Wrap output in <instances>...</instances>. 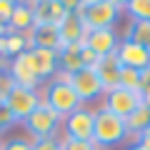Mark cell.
<instances>
[{"label": "cell", "mask_w": 150, "mask_h": 150, "mask_svg": "<svg viewBox=\"0 0 150 150\" xmlns=\"http://www.w3.org/2000/svg\"><path fill=\"white\" fill-rule=\"evenodd\" d=\"M63 128H65V138L93 143V133H95V110L80 105L75 112H70L68 118L63 120Z\"/></svg>", "instance_id": "6"}, {"label": "cell", "mask_w": 150, "mask_h": 150, "mask_svg": "<svg viewBox=\"0 0 150 150\" xmlns=\"http://www.w3.org/2000/svg\"><path fill=\"white\" fill-rule=\"evenodd\" d=\"M125 38L133 40V43H138V45H145L150 50V23L148 20H133Z\"/></svg>", "instance_id": "19"}, {"label": "cell", "mask_w": 150, "mask_h": 150, "mask_svg": "<svg viewBox=\"0 0 150 150\" xmlns=\"http://www.w3.org/2000/svg\"><path fill=\"white\" fill-rule=\"evenodd\" d=\"M43 100L48 103V105L53 108V110L58 112L63 120L68 118L70 112H75L78 108L83 105L80 98L75 95V90L70 88V83H68V80H50V83H48V88H45Z\"/></svg>", "instance_id": "3"}, {"label": "cell", "mask_w": 150, "mask_h": 150, "mask_svg": "<svg viewBox=\"0 0 150 150\" xmlns=\"http://www.w3.org/2000/svg\"><path fill=\"white\" fill-rule=\"evenodd\" d=\"M15 88L13 78L8 75V70H0V103H5V98L10 95V90Z\"/></svg>", "instance_id": "25"}, {"label": "cell", "mask_w": 150, "mask_h": 150, "mask_svg": "<svg viewBox=\"0 0 150 150\" xmlns=\"http://www.w3.org/2000/svg\"><path fill=\"white\" fill-rule=\"evenodd\" d=\"M8 33H10V28H8V25H5V23L0 20V38H3V35H8Z\"/></svg>", "instance_id": "33"}, {"label": "cell", "mask_w": 150, "mask_h": 150, "mask_svg": "<svg viewBox=\"0 0 150 150\" xmlns=\"http://www.w3.org/2000/svg\"><path fill=\"white\" fill-rule=\"evenodd\" d=\"M143 105L150 110V93H143Z\"/></svg>", "instance_id": "34"}, {"label": "cell", "mask_w": 150, "mask_h": 150, "mask_svg": "<svg viewBox=\"0 0 150 150\" xmlns=\"http://www.w3.org/2000/svg\"><path fill=\"white\" fill-rule=\"evenodd\" d=\"M33 13H35V25H60L68 18L63 0H38L33 3Z\"/></svg>", "instance_id": "12"}, {"label": "cell", "mask_w": 150, "mask_h": 150, "mask_svg": "<svg viewBox=\"0 0 150 150\" xmlns=\"http://www.w3.org/2000/svg\"><path fill=\"white\" fill-rule=\"evenodd\" d=\"M10 125H15V118L10 115V110H8L5 103H0V133H3V130H8Z\"/></svg>", "instance_id": "28"}, {"label": "cell", "mask_w": 150, "mask_h": 150, "mask_svg": "<svg viewBox=\"0 0 150 150\" xmlns=\"http://www.w3.org/2000/svg\"><path fill=\"white\" fill-rule=\"evenodd\" d=\"M40 103H43V93L40 90L20 88V85H15L10 90V95L5 98V105L10 110V115L15 118V123H25L33 112L40 108Z\"/></svg>", "instance_id": "4"}, {"label": "cell", "mask_w": 150, "mask_h": 150, "mask_svg": "<svg viewBox=\"0 0 150 150\" xmlns=\"http://www.w3.org/2000/svg\"><path fill=\"white\" fill-rule=\"evenodd\" d=\"M60 123H63V118H60L58 112L43 100V103H40V108H38V110L33 112L23 125H25L28 133H30V140H43V138H55Z\"/></svg>", "instance_id": "5"}, {"label": "cell", "mask_w": 150, "mask_h": 150, "mask_svg": "<svg viewBox=\"0 0 150 150\" xmlns=\"http://www.w3.org/2000/svg\"><path fill=\"white\" fill-rule=\"evenodd\" d=\"M140 143H143V145H148V148H150V128L145 130L143 135H140Z\"/></svg>", "instance_id": "32"}, {"label": "cell", "mask_w": 150, "mask_h": 150, "mask_svg": "<svg viewBox=\"0 0 150 150\" xmlns=\"http://www.w3.org/2000/svg\"><path fill=\"white\" fill-rule=\"evenodd\" d=\"M98 60H100V55H95L93 50L83 48V68H95V65H98Z\"/></svg>", "instance_id": "29"}, {"label": "cell", "mask_w": 150, "mask_h": 150, "mask_svg": "<svg viewBox=\"0 0 150 150\" xmlns=\"http://www.w3.org/2000/svg\"><path fill=\"white\" fill-rule=\"evenodd\" d=\"M30 53H33V63H35V73L40 78V83L55 78V73H58V53L45 50V48H33Z\"/></svg>", "instance_id": "15"}, {"label": "cell", "mask_w": 150, "mask_h": 150, "mask_svg": "<svg viewBox=\"0 0 150 150\" xmlns=\"http://www.w3.org/2000/svg\"><path fill=\"white\" fill-rule=\"evenodd\" d=\"M118 60L123 68H133V70H145L150 68V50L145 45H138L128 38H123L118 45Z\"/></svg>", "instance_id": "10"}, {"label": "cell", "mask_w": 150, "mask_h": 150, "mask_svg": "<svg viewBox=\"0 0 150 150\" xmlns=\"http://www.w3.org/2000/svg\"><path fill=\"white\" fill-rule=\"evenodd\" d=\"M143 105V93L138 90H125V88H112L110 93H105V100H103V108L110 112H115L118 118H128L130 112H135Z\"/></svg>", "instance_id": "7"}, {"label": "cell", "mask_w": 150, "mask_h": 150, "mask_svg": "<svg viewBox=\"0 0 150 150\" xmlns=\"http://www.w3.org/2000/svg\"><path fill=\"white\" fill-rule=\"evenodd\" d=\"M123 10L125 3L118 0H80L75 13L83 18L88 30H100V28H112Z\"/></svg>", "instance_id": "1"}, {"label": "cell", "mask_w": 150, "mask_h": 150, "mask_svg": "<svg viewBox=\"0 0 150 150\" xmlns=\"http://www.w3.org/2000/svg\"><path fill=\"white\" fill-rule=\"evenodd\" d=\"M83 48H85V43H75L58 50V70H63L68 75L83 70Z\"/></svg>", "instance_id": "16"}, {"label": "cell", "mask_w": 150, "mask_h": 150, "mask_svg": "<svg viewBox=\"0 0 150 150\" xmlns=\"http://www.w3.org/2000/svg\"><path fill=\"white\" fill-rule=\"evenodd\" d=\"M125 13L133 20H148L150 23V0H128L125 3Z\"/></svg>", "instance_id": "21"}, {"label": "cell", "mask_w": 150, "mask_h": 150, "mask_svg": "<svg viewBox=\"0 0 150 150\" xmlns=\"http://www.w3.org/2000/svg\"><path fill=\"white\" fill-rule=\"evenodd\" d=\"M15 0H0V20L5 23H10V18H13V13H15Z\"/></svg>", "instance_id": "26"}, {"label": "cell", "mask_w": 150, "mask_h": 150, "mask_svg": "<svg viewBox=\"0 0 150 150\" xmlns=\"http://www.w3.org/2000/svg\"><path fill=\"white\" fill-rule=\"evenodd\" d=\"M118 45H120V38L115 33V28H100V30H88L85 35V48L93 50L95 55H110V53H118Z\"/></svg>", "instance_id": "11"}, {"label": "cell", "mask_w": 150, "mask_h": 150, "mask_svg": "<svg viewBox=\"0 0 150 150\" xmlns=\"http://www.w3.org/2000/svg\"><path fill=\"white\" fill-rule=\"evenodd\" d=\"M120 88H125V90H138L140 93V70L123 68V73H120Z\"/></svg>", "instance_id": "22"}, {"label": "cell", "mask_w": 150, "mask_h": 150, "mask_svg": "<svg viewBox=\"0 0 150 150\" xmlns=\"http://www.w3.org/2000/svg\"><path fill=\"white\" fill-rule=\"evenodd\" d=\"M128 140V128L125 120L118 118L115 112L98 108L95 110V133H93V143L100 150H110L115 145H123Z\"/></svg>", "instance_id": "2"}, {"label": "cell", "mask_w": 150, "mask_h": 150, "mask_svg": "<svg viewBox=\"0 0 150 150\" xmlns=\"http://www.w3.org/2000/svg\"><path fill=\"white\" fill-rule=\"evenodd\" d=\"M60 150H100L95 143H85V140H70L60 138Z\"/></svg>", "instance_id": "23"}, {"label": "cell", "mask_w": 150, "mask_h": 150, "mask_svg": "<svg viewBox=\"0 0 150 150\" xmlns=\"http://www.w3.org/2000/svg\"><path fill=\"white\" fill-rule=\"evenodd\" d=\"M70 88L75 90V95L80 98L83 105L98 100L100 95H105L103 83H100V78H98L95 68H83V70H78V73H73L70 75Z\"/></svg>", "instance_id": "8"}, {"label": "cell", "mask_w": 150, "mask_h": 150, "mask_svg": "<svg viewBox=\"0 0 150 150\" xmlns=\"http://www.w3.org/2000/svg\"><path fill=\"white\" fill-rule=\"evenodd\" d=\"M95 73L103 83V90L110 93L112 88L120 85V73H123V65L118 60V53H110V55H103L95 65Z\"/></svg>", "instance_id": "13"}, {"label": "cell", "mask_w": 150, "mask_h": 150, "mask_svg": "<svg viewBox=\"0 0 150 150\" xmlns=\"http://www.w3.org/2000/svg\"><path fill=\"white\" fill-rule=\"evenodd\" d=\"M125 150H150V148H148V145H143V143L138 140V143H130V145H128Z\"/></svg>", "instance_id": "31"}, {"label": "cell", "mask_w": 150, "mask_h": 150, "mask_svg": "<svg viewBox=\"0 0 150 150\" xmlns=\"http://www.w3.org/2000/svg\"><path fill=\"white\" fill-rule=\"evenodd\" d=\"M140 93H150V68L140 70Z\"/></svg>", "instance_id": "30"}, {"label": "cell", "mask_w": 150, "mask_h": 150, "mask_svg": "<svg viewBox=\"0 0 150 150\" xmlns=\"http://www.w3.org/2000/svg\"><path fill=\"white\" fill-rule=\"evenodd\" d=\"M8 75L13 78V83L20 88H33V90H40V78L35 73V63H33V53L25 50V53L15 55L10 60V68H8Z\"/></svg>", "instance_id": "9"}, {"label": "cell", "mask_w": 150, "mask_h": 150, "mask_svg": "<svg viewBox=\"0 0 150 150\" xmlns=\"http://www.w3.org/2000/svg\"><path fill=\"white\" fill-rule=\"evenodd\" d=\"M0 150H33V140H25V138H8L5 143L0 145Z\"/></svg>", "instance_id": "24"}, {"label": "cell", "mask_w": 150, "mask_h": 150, "mask_svg": "<svg viewBox=\"0 0 150 150\" xmlns=\"http://www.w3.org/2000/svg\"><path fill=\"white\" fill-rule=\"evenodd\" d=\"M8 28H10V33H20V35L30 33L33 28H35L33 3H18V5H15V13H13L10 23H8Z\"/></svg>", "instance_id": "17"}, {"label": "cell", "mask_w": 150, "mask_h": 150, "mask_svg": "<svg viewBox=\"0 0 150 150\" xmlns=\"http://www.w3.org/2000/svg\"><path fill=\"white\" fill-rule=\"evenodd\" d=\"M58 30H60L63 48L65 45H75V43H85V35H88V28H85V23H83V18L78 13H68V18L58 25Z\"/></svg>", "instance_id": "14"}, {"label": "cell", "mask_w": 150, "mask_h": 150, "mask_svg": "<svg viewBox=\"0 0 150 150\" xmlns=\"http://www.w3.org/2000/svg\"><path fill=\"white\" fill-rule=\"evenodd\" d=\"M125 128H128V140L138 143L140 135L150 128V110L145 105H140L135 112H130L128 118H125Z\"/></svg>", "instance_id": "18"}, {"label": "cell", "mask_w": 150, "mask_h": 150, "mask_svg": "<svg viewBox=\"0 0 150 150\" xmlns=\"http://www.w3.org/2000/svg\"><path fill=\"white\" fill-rule=\"evenodd\" d=\"M5 43H8V58H15V55L25 53V50H30V45H28V35H20V33H8L5 35Z\"/></svg>", "instance_id": "20"}, {"label": "cell", "mask_w": 150, "mask_h": 150, "mask_svg": "<svg viewBox=\"0 0 150 150\" xmlns=\"http://www.w3.org/2000/svg\"><path fill=\"white\" fill-rule=\"evenodd\" d=\"M0 145H3V140H0Z\"/></svg>", "instance_id": "35"}, {"label": "cell", "mask_w": 150, "mask_h": 150, "mask_svg": "<svg viewBox=\"0 0 150 150\" xmlns=\"http://www.w3.org/2000/svg\"><path fill=\"white\" fill-rule=\"evenodd\" d=\"M33 150H60V140H58V138L33 140Z\"/></svg>", "instance_id": "27"}]
</instances>
